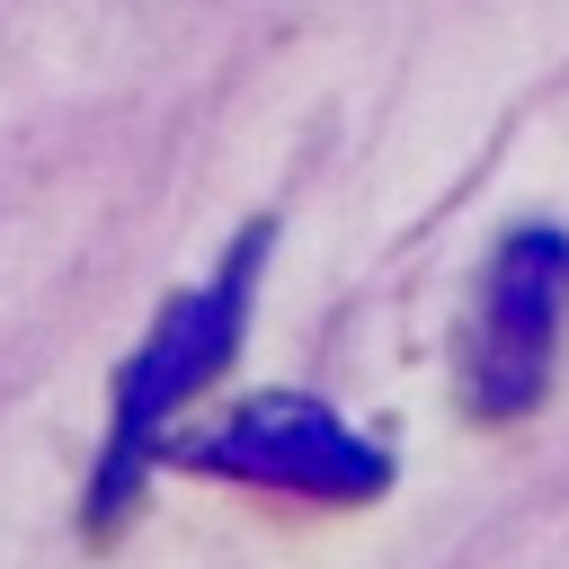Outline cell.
<instances>
[{
  "instance_id": "cell-1",
  "label": "cell",
  "mask_w": 569,
  "mask_h": 569,
  "mask_svg": "<svg viewBox=\"0 0 569 569\" xmlns=\"http://www.w3.org/2000/svg\"><path fill=\"white\" fill-rule=\"evenodd\" d=\"M258 258H267V231H249L231 258H222V276L213 284H196V293H178L160 320H151V338L133 347V365H124V382H116V427H107V462H98V480H89V533H107L124 507H133V489H142V462H151V445H160V427L231 365V347H240V320H249V284H258Z\"/></svg>"
},
{
  "instance_id": "cell-2",
  "label": "cell",
  "mask_w": 569,
  "mask_h": 569,
  "mask_svg": "<svg viewBox=\"0 0 569 569\" xmlns=\"http://www.w3.org/2000/svg\"><path fill=\"white\" fill-rule=\"evenodd\" d=\"M187 471H213V480H249V489H284V498H373L391 480V453L373 436H356L338 409H320L311 391H258L240 400L231 418H213L204 436L178 445Z\"/></svg>"
},
{
  "instance_id": "cell-3",
  "label": "cell",
  "mask_w": 569,
  "mask_h": 569,
  "mask_svg": "<svg viewBox=\"0 0 569 569\" xmlns=\"http://www.w3.org/2000/svg\"><path fill=\"white\" fill-rule=\"evenodd\" d=\"M560 311H569V240L560 231H516L480 284L471 338H462V391L480 418H525L551 382L560 356Z\"/></svg>"
}]
</instances>
